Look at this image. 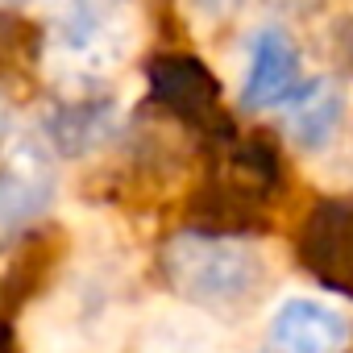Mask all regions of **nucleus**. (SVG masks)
<instances>
[{"mask_svg":"<svg viewBox=\"0 0 353 353\" xmlns=\"http://www.w3.org/2000/svg\"><path fill=\"white\" fill-rule=\"evenodd\" d=\"M162 274L170 291L188 303L208 312H233L258 295L266 262L250 241L221 233H179L162 250Z\"/></svg>","mask_w":353,"mask_h":353,"instance_id":"f257e3e1","label":"nucleus"},{"mask_svg":"<svg viewBox=\"0 0 353 353\" xmlns=\"http://www.w3.org/2000/svg\"><path fill=\"white\" fill-rule=\"evenodd\" d=\"M54 204V166L46 150L21 145L0 166V241H26L38 233Z\"/></svg>","mask_w":353,"mask_h":353,"instance_id":"f03ea898","label":"nucleus"},{"mask_svg":"<svg viewBox=\"0 0 353 353\" xmlns=\"http://www.w3.org/2000/svg\"><path fill=\"white\" fill-rule=\"evenodd\" d=\"M353 341V320L324 299L291 295L274 307L266 324L270 353H345Z\"/></svg>","mask_w":353,"mask_h":353,"instance_id":"7ed1b4c3","label":"nucleus"},{"mask_svg":"<svg viewBox=\"0 0 353 353\" xmlns=\"http://www.w3.org/2000/svg\"><path fill=\"white\" fill-rule=\"evenodd\" d=\"M299 96V50L279 26H262L250 42V71L241 83V104L262 112Z\"/></svg>","mask_w":353,"mask_h":353,"instance_id":"20e7f679","label":"nucleus"},{"mask_svg":"<svg viewBox=\"0 0 353 353\" xmlns=\"http://www.w3.org/2000/svg\"><path fill=\"white\" fill-rule=\"evenodd\" d=\"M67 250V233L63 229H38L21 241V250L13 254L9 270L0 274V316L21 312L26 303H34L42 295V287L50 283V274L59 270Z\"/></svg>","mask_w":353,"mask_h":353,"instance_id":"39448f33","label":"nucleus"},{"mask_svg":"<svg viewBox=\"0 0 353 353\" xmlns=\"http://www.w3.org/2000/svg\"><path fill=\"white\" fill-rule=\"evenodd\" d=\"M117 121V104L112 100H96V96H79V100H63L50 117H46V141L50 150L79 158L88 150H96Z\"/></svg>","mask_w":353,"mask_h":353,"instance_id":"423d86ee","label":"nucleus"},{"mask_svg":"<svg viewBox=\"0 0 353 353\" xmlns=\"http://www.w3.org/2000/svg\"><path fill=\"white\" fill-rule=\"evenodd\" d=\"M345 117V92L332 79H316L303 83L299 96L291 100V117H287V133L299 150H324L336 133Z\"/></svg>","mask_w":353,"mask_h":353,"instance_id":"0eeeda50","label":"nucleus"},{"mask_svg":"<svg viewBox=\"0 0 353 353\" xmlns=\"http://www.w3.org/2000/svg\"><path fill=\"white\" fill-rule=\"evenodd\" d=\"M42 42H46V34L30 17L0 9V83L26 79L42 59Z\"/></svg>","mask_w":353,"mask_h":353,"instance_id":"6e6552de","label":"nucleus"},{"mask_svg":"<svg viewBox=\"0 0 353 353\" xmlns=\"http://www.w3.org/2000/svg\"><path fill=\"white\" fill-rule=\"evenodd\" d=\"M237 9H241V0H192V13L204 21H225Z\"/></svg>","mask_w":353,"mask_h":353,"instance_id":"1a4fd4ad","label":"nucleus"},{"mask_svg":"<svg viewBox=\"0 0 353 353\" xmlns=\"http://www.w3.org/2000/svg\"><path fill=\"white\" fill-rule=\"evenodd\" d=\"M0 353H17V341H13V328L0 320Z\"/></svg>","mask_w":353,"mask_h":353,"instance_id":"9d476101","label":"nucleus"},{"mask_svg":"<svg viewBox=\"0 0 353 353\" xmlns=\"http://www.w3.org/2000/svg\"><path fill=\"white\" fill-rule=\"evenodd\" d=\"M9 125H13V112H9L5 100H0V145H5V137H9Z\"/></svg>","mask_w":353,"mask_h":353,"instance_id":"9b49d317","label":"nucleus"}]
</instances>
